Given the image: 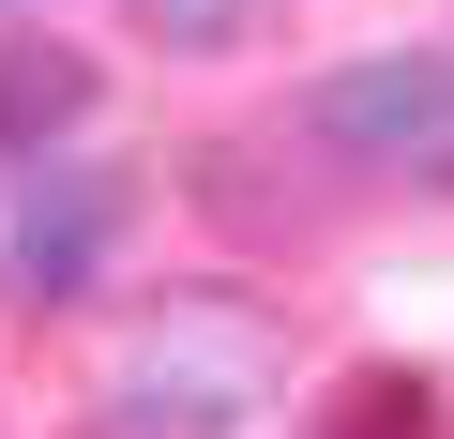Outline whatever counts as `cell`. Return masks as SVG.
Here are the masks:
<instances>
[{
  "mask_svg": "<svg viewBox=\"0 0 454 439\" xmlns=\"http://www.w3.org/2000/svg\"><path fill=\"white\" fill-rule=\"evenodd\" d=\"M303 137L348 152V167H379V182H454V61H439V46L348 61V76H318Z\"/></svg>",
  "mask_w": 454,
  "mask_h": 439,
  "instance_id": "obj_1",
  "label": "cell"
},
{
  "mask_svg": "<svg viewBox=\"0 0 454 439\" xmlns=\"http://www.w3.org/2000/svg\"><path fill=\"white\" fill-rule=\"evenodd\" d=\"M243 424H258V333H227V318L152 333L106 394V439H243Z\"/></svg>",
  "mask_w": 454,
  "mask_h": 439,
  "instance_id": "obj_2",
  "label": "cell"
},
{
  "mask_svg": "<svg viewBox=\"0 0 454 439\" xmlns=\"http://www.w3.org/2000/svg\"><path fill=\"white\" fill-rule=\"evenodd\" d=\"M121 228H137V182H121V167L46 152V182H31V212H16V243H0V288L46 318V303H76V288L121 258Z\"/></svg>",
  "mask_w": 454,
  "mask_h": 439,
  "instance_id": "obj_3",
  "label": "cell"
},
{
  "mask_svg": "<svg viewBox=\"0 0 454 439\" xmlns=\"http://www.w3.org/2000/svg\"><path fill=\"white\" fill-rule=\"evenodd\" d=\"M91 46H61V31H0V182L16 167H46L76 122H91Z\"/></svg>",
  "mask_w": 454,
  "mask_h": 439,
  "instance_id": "obj_4",
  "label": "cell"
},
{
  "mask_svg": "<svg viewBox=\"0 0 454 439\" xmlns=\"http://www.w3.org/2000/svg\"><path fill=\"white\" fill-rule=\"evenodd\" d=\"M303 439H439V379L424 364H348Z\"/></svg>",
  "mask_w": 454,
  "mask_h": 439,
  "instance_id": "obj_5",
  "label": "cell"
},
{
  "mask_svg": "<svg viewBox=\"0 0 454 439\" xmlns=\"http://www.w3.org/2000/svg\"><path fill=\"white\" fill-rule=\"evenodd\" d=\"M137 16H152L167 46H243V31L273 16V0H137Z\"/></svg>",
  "mask_w": 454,
  "mask_h": 439,
  "instance_id": "obj_6",
  "label": "cell"
},
{
  "mask_svg": "<svg viewBox=\"0 0 454 439\" xmlns=\"http://www.w3.org/2000/svg\"><path fill=\"white\" fill-rule=\"evenodd\" d=\"M0 16H31V0H0Z\"/></svg>",
  "mask_w": 454,
  "mask_h": 439,
  "instance_id": "obj_7",
  "label": "cell"
}]
</instances>
